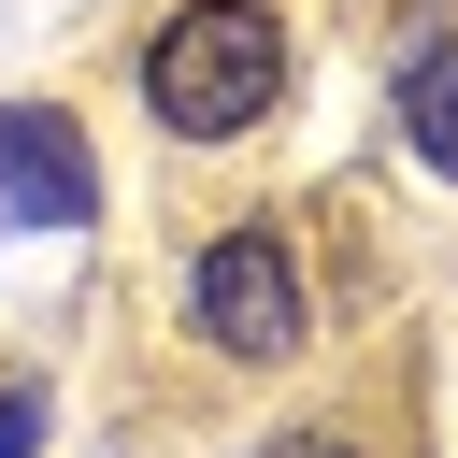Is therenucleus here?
<instances>
[{
    "label": "nucleus",
    "mask_w": 458,
    "mask_h": 458,
    "mask_svg": "<svg viewBox=\"0 0 458 458\" xmlns=\"http://www.w3.org/2000/svg\"><path fill=\"white\" fill-rule=\"evenodd\" d=\"M186 301H200V344H229L243 372L301 358V272H286V243H272V229H215Z\"/></svg>",
    "instance_id": "nucleus-2"
},
{
    "label": "nucleus",
    "mask_w": 458,
    "mask_h": 458,
    "mask_svg": "<svg viewBox=\"0 0 458 458\" xmlns=\"http://www.w3.org/2000/svg\"><path fill=\"white\" fill-rule=\"evenodd\" d=\"M86 215H100L86 129L43 114V100H14V114H0V229H86Z\"/></svg>",
    "instance_id": "nucleus-3"
},
{
    "label": "nucleus",
    "mask_w": 458,
    "mask_h": 458,
    "mask_svg": "<svg viewBox=\"0 0 458 458\" xmlns=\"http://www.w3.org/2000/svg\"><path fill=\"white\" fill-rule=\"evenodd\" d=\"M258 458H358V444H344V429H315V415H301V429H272V444H258Z\"/></svg>",
    "instance_id": "nucleus-6"
},
{
    "label": "nucleus",
    "mask_w": 458,
    "mask_h": 458,
    "mask_svg": "<svg viewBox=\"0 0 458 458\" xmlns=\"http://www.w3.org/2000/svg\"><path fill=\"white\" fill-rule=\"evenodd\" d=\"M43 444V386H0V458H29Z\"/></svg>",
    "instance_id": "nucleus-5"
},
{
    "label": "nucleus",
    "mask_w": 458,
    "mask_h": 458,
    "mask_svg": "<svg viewBox=\"0 0 458 458\" xmlns=\"http://www.w3.org/2000/svg\"><path fill=\"white\" fill-rule=\"evenodd\" d=\"M286 100V29L272 0H186L157 43H143V114L186 129V143H229Z\"/></svg>",
    "instance_id": "nucleus-1"
},
{
    "label": "nucleus",
    "mask_w": 458,
    "mask_h": 458,
    "mask_svg": "<svg viewBox=\"0 0 458 458\" xmlns=\"http://www.w3.org/2000/svg\"><path fill=\"white\" fill-rule=\"evenodd\" d=\"M401 143L458 186V43L429 29V43H401Z\"/></svg>",
    "instance_id": "nucleus-4"
}]
</instances>
